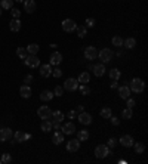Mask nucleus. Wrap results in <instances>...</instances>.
I'll list each match as a JSON object with an SVG mask.
<instances>
[{
	"label": "nucleus",
	"mask_w": 148,
	"mask_h": 164,
	"mask_svg": "<svg viewBox=\"0 0 148 164\" xmlns=\"http://www.w3.org/2000/svg\"><path fill=\"white\" fill-rule=\"evenodd\" d=\"M24 83L30 86V83H33V76H30V74H28V76H25V79H24Z\"/></svg>",
	"instance_id": "47"
},
{
	"label": "nucleus",
	"mask_w": 148,
	"mask_h": 164,
	"mask_svg": "<svg viewBox=\"0 0 148 164\" xmlns=\"http://www.w3.org/2000/svg\"><path fill=\"white\" fill-rule=\"evenodd\" d=\"M80 149V140L78 139H71L67 142V151L68 152H77Z\"/></svg>",
	"instance_id": "12"
},
{
	"label": "nucleus",
	"mask_w": 148,
	"mask_h": 164,
	"mask_svg": "<svg viewBox=\"0 0 148 164\" xmlns=\"http://www.w3.org/2000/svg\"><path fill=\"white\" fill-rule=\"evenodd\" d=\"M83 111H84V107L83 105H78L77 107V113H83Z\"/></svg>",
	"instance_id": "49"
},
{
	"label": "nucleus",
	"mask_w": 148,
	"mask_h": 164,
	"mask_svg": "<svg viewBox=\"0 0 148 164\" xmlns=\"http://www.w3.org/2000/svg\"><path fill=\"white\" fill-rule=\"evenodd\" d=\"M77 120L81 124H84V126H89V124H92V115H90L89 113H84V111H83V113H78Z\"/></svg>",
	"instance_id": "10"
},
{
	"label": "nucleus",
	"mask_w": 148,
	"mask_h": 164,
	"mask_svg": "<svg viewBox=\"0 0 148 164\" xmlns=\"http://www.w3.org/2000/svg\"><path fill=\"white\" fill-rule=\"evenodd\" d=\"M9 28L12 33H18L21 30V19L19 18H13L10 22H9Z\"/></svg>",
	"instance_id": "15"
},
{
	"label": "nucleus",
	"mask_w": 148,
	"mask_h": 164,
	"mask_svg": "<svg viewBox=\"0 0 148 164\" xmlns=\"http://www.w3.org/2000/svg\"><path fill=\"white\" fill-rule=\"evenodd\" d=\"M62 93H64V87L62 86H56L55 90H53V95H56L59 98V96H62Z\"/></svg>",
	"instance_id": "40"
},
{
	"label": "nucleus",
	"mask_w": 148,
	"mask_h": 164,
	"mask_svg": "<svg viewBox=\"0 0 148 164\" xmlns=\"http://www.w3.org/2000/svg\"><path fill=\"white\" fill-rule=\"evenodd\" d=\"M117 142H120V145H123L124 148H130V146L133 145V142H135V140H133V138H132L130 135H123V136H121Z\"/></svg>",
	"instance_id": "11"
},
{
	"label": "nucleus",
	"mask_w": 148,
	"mask_h": 164,
	"mask_svg": "<svg viewBox=\"0 0 148 164\" xmlns=\"http://www.w3.org/2000/svg\"><path fill=\"white\" fill-rule=\"evenodd\" d=\"M0 163H1V160H0Z\"/></svg>",
	"instance_id": "54"
},
{
	"label": "nucleus",
	"mask_w": 148,
	"mask_h": 164,
	"mask_svg": "<svg viewBox=\"0 0 148 164\" xmlns=\"http://www.w3.org/2000/svg\"><path fill=\"white\" fill-rule=\"evenodd\" d=\"M115 87H117V82H114L111 84V89H115Z\"/></svg>",
	"instance_id": "51"
},
{
	"label": "nucleus",
	"mask_w": 148,
	"mask_h": 164,
	"mask_svg": "<svg viewBox=\"0 0 148 164\" xmlns=\"http://www.w3.org/2000/svg\"><path fill=\"white\" fill-rule=\"evenodd\" d=\"M1 163H4V164H7V163H10L12 161V157H10V154H1Z\"/></svg>",
	"instance_id": "39"
},
{
	"label": "nucleus",
	"mask_w": 148,
	"mask_h": 164,
	"mask_svg": "<svg viewBox=\"0 0 148 164\" xmlns=\"http://www.w3.org/2000/svg\"><path fill=\"white\" fill-rule=\"evenodd\" d=\"M118 95H120L121 99H127V98L130 96V89H129V86H127V84L120 86V87H118Z\"/></svg>",
	"instance_id": "19"
},
{
	"label": "nucleus",
	"mask_w": 148,
	"mask_h": 164,
	"mask_svg": "<svg viewBox=\"0 0 148 164\" xmlns=\"http://www.w3.org/2000/svg\"><path fill=\"white\" fill-rule=\"evenodd\" d=\"M77 82L81 83V84H87V83L90 82V74H89V73H86V71H84V73H81V74L77 77Z\"/></svg>",
	"instance_id": "24"
},
{
	"label": "nucleus",
	"mask_w": 148,
	"mask_h": 164,
	"mask_svg": "<svg viewBox=\"0 0 148 164\" xmlns=\"http://www.w3.org/2000/svg\"><path fill=\"white\" fill-rule=\"evenodd\" d=\"M1 9H12L13 7V0H0Z\"/></svg>",
	"instance_id": "33"
},
{
	"label": "nucleus",
	"mask_w": 148,
	"mask_h": 164,
	"mask_svg": "<svg viewBox=\"0 0 148 164\" xmlns=\"http://www.w3.org/2000/svg\"><path fill=\"white\" fill-rule=\"evenodd\" d=\"M80 92H81L84 96H87V95H89L92 90H90V87H89L87 84H81V86H80Z\"/></svg>",
	"instance_id": "38"
},
{
	"label": "nucleus",
	"mask_w": 148,
	"mask_h": 164,
	"mask_svg": "<svg viewBox=\"0 0 148 164\" xmlns=\"http://www.w3.org/2000/svg\"><path fill=\"white\" fill-rule=\"evenodd\" d=\"M75 28H77V24L74 19H64L62 21V30L65 33H73V31H75Z\"/></svg>",
	"instance_id": "7"
},
{
	"label": "nucleus",
	"mask_w": 148,
	"mask_h": 164,
	"mask_svg": "<svg viewBox=\"0 0 148 164\" xmlns=\"http://www.w3.org/2000/svg\"><path fill=\"white\" fill-rule=\"evenodd\" d=\"M64 117H65V115H64V113H62V111H53L50 118H53L52 121H58V123H62V121H64Z\"/></svg>",
	"instance_id": "22"
},
{
	"label": "nucleus",
	"mask_w": 148,
	"mask_h": 164,
	"mask_svg": "<svg viewBox=\"0 0 148 164\" xmlns=\"http://www.w3.org/2000/svg\"><path fill=\"white\" fill-rule=\"evenodd\" d=\"M112 56H114V52H112L111 49L104 47L102 50L98 52V56H96V58H99V61H101L102 64H107V62H110L111 59H112Z\"/></svg>",
	"instance_id": "2"
},
{
	"label": "nucleus",
	"mask_w": 148,
	"mask_h": 164,
	"mask_svg": "<svg viewBox=\"0 0 148 164\" xmlns=\"http://www.w3.org/2000/svg\"><path fill=\"white\" fill-rule=\"evenodd\" d=\"M89 132L87 130H78L77 132V139L80 140V142H84V140H87L89 139Z\"/></svg>",
	"instance_id": "27"
},
{
	"label": "nucleus",
	"mask_w": 148,
	"mask_h": 164,
	"mask_svg": "<svg viewBox=\"0 0 148 164\" xmlns=\"http://www.w3.org/2000/svg\"><path fill=\"white\" fill-rule=\"evenodd\" d=\"M52 76H53L55 79H59V77L62 76V70H59V68H55V70H52Z\"/></svg>",
	"instance_id": "43"
},
{
	"label": "nucleus",
	"mask_w": 148,
	"mask_h": 164,
	"mask_svg": "<svg viewBox=\"0 0 148 164\" xmlns=\"http://www.w3.org/2000/svg\"><path fill=\"white\" fill-rule=\"evenodd\" d=\"M110 154V148L107 145H98L95 148V157L96 158H105Z\"/></svg>",
	"instance_id": "4"
},
{
	"label": "nucleus",
	"mask_w": 148,
	"mask_h": 164,
	"mask_svg": "<svg viewBox=\"0 0 148 164\" xmlns=\"http://www.w3.org/2000/svg\"><path fill=\"white\" fill-rule=\"evenodd\" d=\"M67 115H68V118H71V120H73V118H77L78 113H77V111H68V114H67Z\"/></svg>",
	"instance_id": "46"
},
{
	"label": "nucleus",
	"mask_w": 148,
	"mask_h": 164,
	"mask_svg": "<svg viewBox=\"0 0 148 164\" xmlns=\"http://www.w3.org/2000/svg\"><path fill=\"white\" fill-rule=\"evenodd\" d=\"M108 76H110V79L112 80V82H117V80L120 79L121 73H120L117 68H112V70H110V71H108Z\"/></svg>",
	"instance_id": "29"
},
{
	"label": "nucleus",
	"mask_w": 148,
	"mask_h": 164,
	"mask_svg": "<svg viewBox=\"0 0 148 164\" xmlns=\"http://www.w3.org/2000/svg\"><path fill=\"white\" fill-rule=\"evenodd\" d=\"M111 41H112V44H114L115 47H121V46H123V39H121L120 36H114Z\"/></svg>",
	"instance_id": "37"
},
{
	"label": "nucleus",
	"mask_w": 148,
	"mask_h": 164,
	"mask_svg": "<svg viewBox=\"0 0 148 164\" xmlns=\"http://www.w3.org/2000/svg\"><path fill=\"white\" fill-rule=\"evenodd\" d=\"M40 76L47 79L52 76V65L50 64H44V65H40Z\"/></svg>",
	"instance_id": "14"
},
{
	"label": "nucleus",
	"mask_w": 148,
	"mask_h": 164,
	"mask_svg": "<svg viewBox=\"0 0 148 164\" xmlns=\"http://www.w3.org/2000/svg\"><path fill=\"white\" fill-rule=\"evenodd\" d=\"M132 117H133L132 108H124V110L121 111V118H124V120H130Z\"/></svg>",
	"instance_id": "31"
},
{
	"label": "nucleus",
	"mask_w": 148,
	"mask_h": 164,
	"mask_svg": "<svg viewBox=\"0 0 148 164\" xmlns=\"http://www.w3.org/2000/svg\"><path fill=\"white\" fill-rule=\"evenodd\" d=\"M84 58L86 59H89V61H93V59H96V56H98V50H96V47H93V46H87V47H84Z\"/></svg>",
	"instance_id": "8"
},
{
	"label": "nucleus",
	"mask_w": 148,
	"mask_h": 164,
	"mask_svg": "<svg viewBox=\"0 0 148 164\" xmlns=\"http://www.w3.org/2000/svg\"><path fill=\"white\" fill-rule=\"evenodd\" d=\"M123 46H124L126 49H133V47H136V40H135L133 37H129V39L123 40Z\"/></svg>",
	"instance_id": "26"
},
{
	"label": "nucleus",
	"mask_w": 148,
	"mask_h": 164,
	"mask_svg": "<svg viewBox=\"0 0 148 164\" xmlns=\"http://www.w3.org/2000/svg\"><path fill=\"white\" fill-rule=\"evenodd\" d=\"M53 92H50V90H43L41 93H40V99L43 101V102H49V101H52L53 99Z\"/></svg>",
	"instance_id": "21"
},
{
	"label": "nucleus",
	"mask_w": 148,
	"mask_h": 164,
	"mask_svg": "<svg viewBox=\"0 0 148 164\" xmlns=\"http://www.w3.org/2000/svg\"><path fill=\"white\" fill-rule=\"evenodd\" d=\"M132 146L135 148V152H136V154H142L144 149H145V145H144L142 142H133Z\"/></svg>",
	"instance_id": "32"
},
{
	"label": "nucleus",
	"mask_w": 148,
	"mask_h": 164,
	"mask_svg": "<svg viewBox=\"0 0 148 164\" xmlns=\"http://www.w3.org/2000/svg\"><path fill=\"white\" fill-rule=\"evenodd\" d=\"M24 61H25V65L30 67V68L40 67V59L37 58V55H27V58H25Z\"/></svg>",
	"instance_id": "5"
},
{
	"label": "nucleus",
	"mask_w": 148,
	"mask_h": 164,
	"mask_svg": "<svg viewBox=\"0 0 148 164\" xmlns=\"http://www.w3.org/2000/svg\"><path fill=\"white\" fill-rule=\"evenodd\" d=\"M13 136V132L9 129V127H3L0 130V142H6V140H10Z\"/></svg>",
	"instance_id": "9"
},
{
	"label": "nucleus",
	"mask_w": 148,
	"mask_h": 164,
	"mask_svg": "<svg viewBox=\"0 0 148 164\" xmlns=\"http://www.w3.org/2000/svg\"><path fill=\"white\" fill-rule=\"evenodd\" d=\"M1 10H3V9H1V6H0V15H1Z\"/></svg>",
	"instance_id": "53"
},
{
	"label": "nucleus",
	"mask_w": 148,
	"mask_h": 164,
	"mask_svg": "<svg viewBox=\"0 0 148 164\" xmlns=\"http://www.w3.org/2000/svg\"><path fill=\"white\" fill-rule=\"evenodd\" d=\"M31 139V135L30 133H25V140H30Z\"/></svg>",
	"instance_id": "50"
},
{
	"label": "nucleus",
	"mask_w": 148,
	"mask_h": 164,
	"mask_svg": "<svg viewBox=\"0 0 148 164\" xmlns=\"http://www.w3.org/2000/svg\"><path fill=\"white\" fill-rule=\"evenodd\" d=\"M24 9H25V12H28V13L36 12V1H34V0H24Z\"/></svg>",
	"instance_id": "20"
},
{
	"label": "nucleus",
	"mask_w": 148,
	"mask_h": 164,
	"mask_svg": "<svg viewBox=\"0 0 148 164\" xmlns=\"http://www.w3.org/2000/svg\"><path fill=\"white\" fill-rule=\"evenodd\" d=\"M62 62V55L59 53V52H53L52 55H50V58H49V64L50 65H59Z\"/></svg>",
	"instance_id": "13"
},
{
	"label": "nucleus",
	"mask_w": 148,
	"mask_h": 164,
	"mask_svg": "<svg viewBox=\"0 0 148 164\" xmlns=\"http://www.w3.org/2000/svg\"><path fill=\"white\" fill-rule=\"evenodd\" d=\"M95 25V19L93 18H87L86 19V28H92Z\"/></svg>",
	"instance_id": "45"
},
{
	"label": "nucleus",
	"mask_w": 148,
	"mask_h": 164,
	"mask_svg": "<svg viewBox=\"0 0 148 164\" xmlns=\"http://www.w3.org/2000/svg\"><path fill=\"white\" fill-rule=\"evenodd\" d=\"M61 130H62L64 135H73L74 132H75V126H74V123L68 121V123H65L61 127Z\"/></svg>",
	"instance_id": "18"
},
{
	"label": "nucleus",
	"mask_w": 148,
	"mask_h": 164,
	"mask_svg": "<svg viewBox=\"0 0 148 164\" xmlns=\"http://www.w3.org/2000/svg\"><path fill=\"white\" fill-rule=\"evenodd\" d=\"M52 142H53L55 145L62 143V142H64V133H62V132H56V133L52 136Z\"/></svg>",
	"instance_id": "23"
},
{
	"label": "nucleus",
	"mask_w": 148,
	"mask_h": 164,
	"mask_svg": "<svg viewBox=\"0 0 148 164\" xmlns=\"http://www.w3.org/2000/svg\"><path fill=\"white\" fill-rule=\"evenodd\" d=\"M110 120H111V123L114 124V126H118V124H120V120H118L117 117H112V115H111Z\"/></svg>",
	"instance_id": "48"
},
{
	"label": "nucleus",
	"mask_w": 148,
	"mask_h": 164,
	"mask_svg": "<svg viewBox=\"0 0 148 164\" xmlns=\"http://www.w3.org/2000/svg\"><path fill=\"white\" fill-rule=\"evenodd\" d=\"M19 95H21L24 99H28V98L31 96V87H30L28 84H22V86L19 87Z\"/></svg>",
	"instance_id": "17"
},
{
	"label": "nucleus",
	"mask_w": 148,
	"mask_h": 164,
	"mask_svg": "<svg viewBox=\"0 0 148 164\" xmlns=\"http://www.w3.org/2000/svg\"><path fill=\"white\" fill-rule=\"evenodd\" d=\"M111 115H112V113H111L110 107H104V108L101 110V117H102V118H110Z\"/></svg>",
	"instance_id": "34"
},
{
	"label": "nucleus",
	"mask_w": 148,
	"mask_h": 164,
	"mask_svg": "<svg viewBox=\"0 0 148 164\" xmlns=\"http://www.w3.org/2000/svg\"><path fill=\"white\" fill-rule=\"evenodd\" d=\"M93 68V74L96 76V77H102L104 76V73H105V64H96V65H93L92 67Z\"/></svg>",
	"instance_id": "16"
},
{
	"label": "nucleus",
	"mask_w": 148,
	"mask_h": 164,
	"mask_svg": "<svg viewBox=\"0 0 148 164\" xmlns=\"http://www.w3.org/2000/svg\"><path fill=\"white\" fill-rule=\"evenodd\" d=\"M62 87H64V90L75 92V90L78 89V82H77V79H67Z\"/></svg>",
	"instance_id": "6"
},
{
	"label": "nucleus",
	"mask_w": 148,
	"mask_h": 164,
	"mask_svg": "<svg viewBox=\"0 0 148 164\" xmlns=\"http://www.w3.org/2000/svg\"><path fill=\"white\" fill-rule=\"evenodd\" d=\"M25 49H27V53H28V55H37V52H38L40 47H38L37 43H31V44H28Z\"/></svg>",
	"instance_id": "25"
},
{
	"label": "nucleus",
	"mask_w": 148,
	"mask_h": 164,
	"mask_svg": "<svg viewBox=\"0 0 148 164\" xmlns=\"http://www.w3.org/2000/svg\"><path fill=\"white\" fill-rule=\"evenodd\" d=\"M115 145H117V139H115V138H110L108 142H107V146H108V148H114Z\"/></svg>",
	"instance_id": "44"
},
{
	"label": "nucleus",
	"mask_w": 148,
	"mask_h": 164,
	"mask_svg": "<svg viewBox=\"0 0 148 164\" xmlns=\"http://www.w3.org/2000/svg\"><path fill=\"white\" fill-rule=\"evenodd\" d=\"M13 1H18V3H21V1H24V0H13Z\"/></svg>",
	"instance_id": "52"
},
{
	"label": "nucleus",
	"mask_w": 148,
	"mask_h": 164,
	"mask_svg": "<svg viewBox=\"0 0 148 164\" xmlns=\"http://www.w3.org/2000/svg\"><path fill=\"white\" fill-rule=\"evenodd\" d=\"M124 101H126V108H133V107H135V104H136V102H135V99H132L130 96H129L127 99H124Z\"/></svg>",
	"instance_id": "41"
},
{
	"label": "nucleus",
	"mask_w": 148,
	"mask_h": 164,
	"mask_svg": "<svg viewBox=\"0 0 148 164\" xmlns=\"http://www.w3.org/2000/svg\"><path fill=\"white\" fill-rule=\"evenodd\" d=\"M10 13H12L13 18H19V16H21V10L16 9V7H12V9H10Z\"/></svg>",
	"instance_id": "42"
},
{
	"label": "nucleus",
	"mask_w": 148,
	"mask_h": 164,
	"mask_svg": "<svg viewBox=\"0 0 148 164\" xmlns=\"http://www.w3.org/2000/svg\"><path fill=\"white\" fill-rule=\"evenodd\" d=\"M75 31H77V36H78L80 39L86 37V33H87V30H86V27H84V25H80V27H77V28H75Z\"/></svg>",
	"instance_id": "35"
},
{
	"label": "nucleus",
	"mask_w": 148,
	"mask_h": 164,
	"mask_svg": "<svg viewBox=\"0 0 148 164\" xmlns=\"http://www.w3.org/2000/svg\"><path fill=\"white\" fill-rule=\"evenodd\" d=\"M40 127H41V130H43L44 133H47V132H50V130L53 129V127H52V121H49V120H43Z\"/></svg>",
	"instance_id": "30"
},
{
	"label": "nucleus",
	"mask_w": 148,
	"mask_h": 164,
	"mask_svg": "<svg viewBox=\"0 0 148 164\" xmlns=\"http://www.w3.org/2000/svg\"><path fill=\"white\" fill-rule=\"evenodd\" d=\"M37 115H38L41 120H49V118L52 117V110H50L49 107L43 105V107H40V108L37 110Z\"/></svg>",
	"instance_id": "3"
},
{
	"label": "nucleus",
	"mask_w": 148,
	"mask_h": 164,
	"mask_svg": "<svg viewBox=\"0 0 148 164\" xmlns=\"http://www.w3.org/2000/svg\"><path fill=\"white\" fill-rule=\"evenodd\" d=\"M16 55H18V58L25 59L28 53H27V49H25V47H18V49H16Z\"/></svg>",
	"instance_id": "36"
},
{
	"label": "nucleus",
	"mask_w": 148,
	"mask_h": 164,
	"mask_svg": "<svg viewBox=\"0 0 148 164\" xmlns=\"http://www.w3.org/2000/svg\"><path fill=\"white\" fill-rule=\"evenodd\" d=\"M12 138H13V140H15V142H25V133H24V132H21V130L15 132Z\"/></svg>",
	"instance_id": "28"
},
{
	"label": "nucleus",
	"mask_w": 148,
	"mask_h": 164,
	"mask_svg": "<svg viewBox=\"0 0 148 164\" xmlns=\"http://www.w3.org/2000/svg\"><path fill=\"white\" fill-rule=\"evenodd\" d=\"M129 89H130V92H133V93H142L144 92V89H145V82L142 80V79H133L132 82H130V86H129Z\"/></svg>",
	"instance_id": "1"
}]
</instances>
